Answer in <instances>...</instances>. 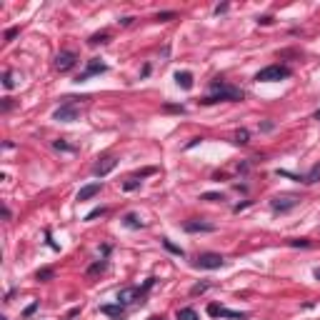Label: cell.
Segmentation results:
<instances>
[{"label": "cell", "instance_id": "obj_1", "mask_svg": "<svg viewBox=\"0 0 320 320\" xmlns=\"http://www.w3.org/2000/svg\"><path fill=\"white\" fill-rule=\"evenodd\" d=\"M220 100L238 103V100H243V90L235 88V85H228L225 80H213L210 83V95H205L200 103L203 105H213V103H220Z\"/></svg>", "mask_w": 320, "mask_h": 320}, {"label": "cell", "instance_id": "obj_2", "mask_svg": "<svg viewBox=\"0 0 320 320\" xmlns=\"http://www.w3.org/2000/svg\"><path fill=\"white\" fill-rule=\"evenodd\" d=\"M153 283H155V278H148L145 280V285L143 288H123L120 293H118V303L120 305H133V303H143V295L153 288Z\"/></svg>", "mask_w": 320, "mask_h": 320}, {"label": "cell", "instance_id": "obj_3", "mask_svg": "<svg viewBox=\"0 0 320 320\" xmlns=\"http://www.w3.org/2000/svg\"><path fill=\"white\" fill-rule=\"evenodd\" d=\"M288 75H290V68H285V65H268V68H263L258 73L255 80H260V83H275V80H283Z\"/></svg>", "mask_w": 320, "mask_h": 320}, {"label": "cell", "instance_id": "obj_4", "mask_svg": "<svg viewBox=\"0 0 320 320\" xmlns=\"http://www.w3.org/2000/svg\"><path fill=\"white\" fill-rule=\"evenodd\" d=\"M223 265H225V258L220 253H200L195 258V268H200V270H218Z\"/></svg>", "mask_w": 320, "mask_h": 320}, {"label": "cell", "instance_id": "obj_5", "mask_svg": "<svg viewBox=\"0 0 320 320\" xmlns=\"http://www.w3.org/2000/svg\"><path fill=\"white\" fill-rule=\"evenodd\" d=\"M298 203H300V198H298V195H293V193H283V195L273 198L270 208H273L275 213H288V210H293Z\"/></svg>", "mask_w": 320, "mask_h": 320}, {"label": "cell", "instance_id": "obj_6", "mask_svg": "<svg viewBox=\"0 0 320 320\" xmlns=\"http://www.w3.org/2000/svg\"><path fill=\"white\" fill-rule=\"evenodd\" d=\"M78 115H80V110H78V105H73V103H65L60 105L58 110H55V120H60V123H73V120H78Z\"/></svg>", "mask_w": 320, "mask_h": 320}, {"label": "cell", "instance_id": "obj_7", "mask_svg": "<svg viewBox=\"0 0 320 320\" xmlns=\"http://www.w3.org/2000/svg\"><path fill=\"white\" fill-rule=\"evenodd\" d=\"M78 63V55L73 53V50H63V53H58V58H55V68L60 70V73H68V70H73Z\"/></svg>", "mask_w": 320, "mask_h": 320}, {"label": "cell", "instance_id": "obj_8", "mask_svg": "<svg viewBox=\"0 0 320 320\" xmlns=\"http://www.w3.org/2000/svg\"><path fill=\"white\" fill-rule=\"evenodd\" d=\"M208 315H213V318H233V320L248 318L245 313H235V310H228V308H223V305H208Z\"/></svg>", "mask_w": 320, "mask_h": 320}, {"label": "cell", "instance_id": "obj_9", "mask_svg": "<svg viewBox=\"0 0 320 320\" xmlns=\"http://www.w3.org/2000/svg\"><path fill=\"white\" fill-rule=\"evenodd\" d=\"M115 165H118V160H115V158H103L100 163H95V168H93V175H98V178H105L108 173H113V170H115Z\"/></svg>", "mask_w": 320, "mask_h": 320}, {"label": "cell", "instance_id": "obj_10", "mask_svg": "<svg viewBox=\"0 0 320 320\" xmlns=\"http://www.w3.org/2000/svg\"><path fill=\"white\" fill-rule=\"evenodd\" d=\"M105 70H108V65L105 63H100V60H90V63H88V70L80 73V78H78L75 83H83V80H88L90 75H98V73H105Z\"/></svg>", "mask_w": 320, "mask_h": 320}, {"label": "cell", "instance_id": "obj_11", "mask_svg": "<svg viewBox=\"0 0 320 320\" xmlns=\"http://www.w3.org/2000/svg\"><path fill=\"white\" fill-rule=\"evenodd\" d=\"M183 228H185L188 233H215V225L203 223V220H188Z\"/></svg>", "mask_w": 320, "mask_h": 320}, {"label": "cell", "instance_id": "obj_12", "mask_svg": "<svg viewBox=\"0 0 320 320\" xmlns=\"http://www.w3.org/2000/svg\"><path fill=\"white\" fill-rule=\"evenodd\" d=\"M100 188H103L100 183H90V185H83V188H80V193H78V200L83 203V200H90V198H95V195L100 193Z\"/></svg>", "mask_w": 320, "mask_h": 320}, {"label": "cell", "instance_id": "obj_13", "mask_svg": "<svg viewBox=\"0 0 320 320\" xmlns=\"http://www.w3.org/2000/svg\"><path fill=\"white\" fill-rule=\"evenodd\" d=\"M175 80H178V85H180L183 90H190V88H193V73H188V70L175 73Z\"/></svg>", "mask_w": 320, "mask_h": 320}, {"label": "cell", "instance_id": "obj_14", "mask_svg": "<svg viewBox=\"0 0 320 320\" xmlns=\"http://www.w3.org/2000/svg\"><path fill=\"white\" fill-rule=\"evenodd\" d=\"M123 225H125V228H133V230H138V228H143V220H140L135 213H128V215L123 218Z\"/></svg>", "mask_w": 320, "mask_h": 320}, {"label": "cell", "instance_id": "obj_15", "mask_svg": "<svg viewBox=\"0 0 320 320\" xmlns=\"http://www.w3.org/2000/svg\"><path fill=\"white\" fill-rule=\"evenodd\" d=\"M303 180H305L308 185H313V183H318V180H320V163H318V165H313V168H310V173H308V175H305Z\"/></svg>", "mask_w": 320, "mask_h": 320}, {"label": "cell", "instance_id": "obj_16", "mask_svg": "<svg viewBox=\"0 0 320 320\" xmlns=\"http://www.w3.org/2000/svg\"><path fill=\"white\" fill-rule=\"evenodd\" d=\"M100 313H105V315H118V318H120V315H123V305H120V303H118V305H103Z\"/></svg>", "mask_w": 320, "mask_h": 320}, {"label": "cell", "instance_id": "obj_17", "mask_svg": "<svg viewBox=\"0 0 320 320\" xmlns=\"http://www.w3.org/2000/svg\"><path fill=\"white\" fill-rule=\"evenodd\" d=\"M163 248H165V250H170L173 255H178V258L185 255V250H183V248H178V245H173V243H170L168 238H163Z\"/></svg>", "mask_w": 320, "mask_h": 320}, {"label": "cell", "instance_id": "obj_18", "mask_svg": "<svg viewBox=\"0 0 320 320\" xmlns=\"http://www.w3.org/2000/svg\"><path fill=\"white\" fill-rule=\"evenodd\" d=\"M178 320H200V318H198V313L193 308H180L178 310Z\"/></svg>", "mask_w": 320, "mask_h": 320}, {"label": "cell", "instance_id": "obj_19", "mask_svg": "<svg viewBox=\"0 0 320 320\" xmlns=\"http://www.w3.org/2000/svg\"><path fill=\"white\" fill-rule=\"evenodd\" d=\"M288 245L290 248H310V240H305V238H290Z\"/></svg>", "mask_w": 320, "mask_h": 320}, {"label": "cell", "instance_id": "obj_20", "mask_svg": "<svg viewBox=\"0 0 320 320\" xmlns=\"http://www.w3.org/2000/svg\"><path fill=\"white\" fill-rule=\"evenodd\" d=\"M110 40V33H95L90 38V45H98V43H108Z\"/></svg>", "mask_w": 320, "mask_h": 320}, {"label": "cell", "instance_id": "obj_21", "mask_svg": "<svg viewBox=\"0 0 320 320\" xmlns=\"http://www.w3.org/2000/svg\"><path fill=\"white\" fill-rule=\"evenodd\" d=\"M53 275H55V273H53L50 268H43V270H38V275H35V278H38L40 283H48V280H50Z\"/></svg>", "mask_w": 320, "mask_h": 320}, {"label": "cell", "instance_id": "obj_22", "mask_svg": "<svg viewBox=\"0 0 320 320\" xmlns=\"http://www.w3.org/2000/svg\"><path fill=\"white\" fill-rule=\"evenodd\" d=\"M200 198L208 200V203H218V200H223V193H203Z\"/></svg>", "mask_w": 320, "mask_h": 320}, {"label": "cell", "instance_id": "obj_23", "mask_svg": "<svg viewBox=\"0 0 320 320\" xmlns=\"http://www.w3.org/2000/svg\"><path fill=\"white\" fill-rule=\"evenodd\" d=\"M135 188H140V180L138 178H130V180L123 183V190H135Z\"/></svg>", "mask_w": 320, "mask_h": 320}, {"label": "cell", "instance_id": "obj_24", "mask_svg": "<svg viewBox=\"0 0 320 320\" xmlns=\"http://www.w3.org/2000/svg\"><path fill=\"white\" fill-rule=\"evenodd\" d=\"M3 85H5L8 90L15 85V80H13V73H10V70H5V75H3Z\"/></svg>", "mask_w": 320, "mask_h": 320}, {"label": "cell", "instance_id": "obj_25", "mask_svg": "<svg viewBox=\"0 0 320 320\" xmlns=\"http://www.w3.org/2000/svg\"><path fill=\"white\" fill-rule=\"evenodd\" d=\"M173 18H175V13H173V10H168V13H158V18H155V20L168 23V20H173Z\"/></svg>", "mask_w": 320, "mask_h": 320}, {"label": "cell", "instance_id": "obj_26", "mask_svg": "<svg viewBox=\"0 0 320 320\" xmlns=\"http://www.w3.org/2000/svg\"><path fill=\"white\" fill-rule=\"evenodd\" d=\"M235 143H238V145H245V143H248V130H238Z\"/></svg>", "mask_w": 320, "mask_h": 320}, {"label": "cell", "instance_id": "obj_27", "mask_svg": "<svg viewBox=\"0 0 320 320\" xmlns=\"http://www.w3.org/2000/svg\"><path fill=\"white\" fill-rule=\"evenodd\" d=\"M208 290V283H198V285H193L190 295H200V293H205Z\"/></svg>", "mask_w": 320, "mask_h": 320}, {"label": "cell", "instance_id": "obj_28", "mask_svg": "<svg viewBox=\"0 0 320 320\" xmlns=\"http://www.w3.org/2000/svg\"><path fill=\"white\" fill-rule=\"evenodd\" d=\"M53 148H55V150H65V153H70V150H73V148H70L68 143H63V140H55V143H53Z\"/></svg>", "mask_w": 320, "mask_h": 320}, {"label": "cell", "instance_id": "obj_29", "mask_svg": "<svg viewBox=\"0 0 320 320\" xmlns=\"http://www.w3.org/2000/svg\"><path fill=\"white\" fill-rule=\"evenodd\" d=\"M103 213H105V208H95L93 213H88V215H85V220H93V218H98V215H103Z\"/></svg>", "mask_w": 320, "mask_h": 320}, {"label": "cell", "instance_id": "obj_30", "mask_svg": "<svg viewBox=\"0 0 320 320\" xmlns=\"http://www.w3.org/2000/svg\"><path fill=\"white\" fill-rule=\"evenodd\" d=\"M103 270H105V263H95V265H93V268H90L88 273L93 275V273H103Z\"/></svg>", "mask_w": 320, "mask_h": 320}, {"label": "cell", "instance_id": "obj_31", "mask_svg": "<svg viewBox=\"0 0 320 320\" xmlns=\"http://www.w3.org/2000/svg\"><path fill=\"white\" fill-rule=\"evenodd\" d=\"M18 35V28H10V30H5V40H13Z\"/></svg>", "mask_w": 320, "mask_h": 320}, {"label": "cell", "instance_id": "obj_32", "mask_svg": "<svg viewBox=\"0 0 320 320\" xmlns=\"http://www.w3.org/2000/svg\"><path fill=\"white\" fill-rule=\"evenodd\" d=\"M35 310H38V303H33V305H28V308H25V313H23V315H25V318H28V315H33V313H35Z\"/></svg>", "mask_w": 320, "mask_h": 320}, {"label": "cell", "instance_id": "obj_33", "mask_svg": "<svg viewBox=\"0 0 320 320\" xmlns=\"http://www.w3.org/2000/svg\"><path fill=\"white\" fill-rule=\"evenodd\" d=\"M13 108V98H3V110H10Z\"/></svg>", "mask_w": 320, "mask_h": 320}, {"label": "cell", "instance_id": "obj_34", "mask_svg": "<svg viewBox=\"0 0 320 320\" xmlns=\"http://www.w3.org/2000/svg\"><path fill=\"white\" fill-rule=\"evenodd\" d=\"M258 23H263V25H270V23H273V18H270V15H263V18H258Z\"/></svg>", "mask_w": 320, "mask_h": 320}, {"label": "cell", "instance_id": "obj_35", "mask_svg": "<svg viewBox=\"0 0 320 320\" xmlns=\"http://www.w3.org/2000/svg\"><path fill=\"white\" fill-rule=\"evenodd\" d=\"M315 120H320V108H318V110H315Z\"/></svg>", "mask_w": 320, "mask_h": 320}, {"label": "cell", "instance_id": "obj_36", "mask_svg": "<svg viewBox=\"0 0 320 320\" xmlns=\"http://www.w3.org/2000/svg\"><path fill=\"white\" fill-rule=\"evenodd\" d=\"M315 278H318V280H320V268H318V270H315Z\"/></svg>", "mask_w": 320, "mask_h": 320}, {"label": "cell", "instance_id": "obj_37", "mask_svg": "<svg viewBox=\"0 0 320 320\" xmlns=\"http://www.w3.org/2000/svg\"><path fill=\"white\" fill-rule=\"evenodd\" d=\"M150 320H163V318H158V315H153V318H150Z\"/></svg>", "mask_w": 320, "mask_h": 320}]
</instances>
